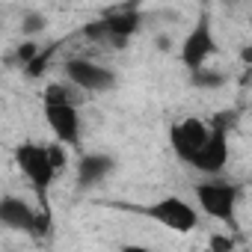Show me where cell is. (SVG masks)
I'll return each instance as SVG.
<instances>
[{"label":"cell","instance_id":"1","mask_svg":"<svg viewBox=\"0 0 252 252\" xmlns=\"http://www.w3.org/2000/svg\"><path fill=\"white\" fill-rule=\"evenodd\" d=\"M74 92H83V89H77L74 83H48L42 92V113H45L48 128L68 149L80 146V131H83L80 110H77L80 101Z\"/></svg>","mask_w":252,"mask_h":252},{"label":"cell","instance_id":"2","mask_svg":"<svg viewBox=\"0 0 252 252\" xmlns=\"http://www.w3.org/2000/svg\"><path fill=\"white\" fill-rule=\"evenodd\" d=\"M113 208H122V211H131V214H140L169 231H178V234H190L199 228V205H190L187 199L181 196H163L158 202H149V205H131V202H119Z\"/></svg>","mask_w":252,"mask_h":252},{"label":"cell","instance_id":"3","mask_svg":"<svg viewBox=\"0 0 252 252\" xmlns=\"http://www.w3.org/2000/svg\"><path fill=\"white\" fill-rule=\"evenodd\" d=\"M240 193H243V187L234 184V181H225L222 175H208V181H199L193 187L199 211L205 217L228 225V228H237V202H240Z\"/></svg>","mask_w":252,"mask_h":252},{"label":"cell","instance_id":"4","mask_svg":"<svg viewBox=\"0 0 252 252\" xmlns=\"http://www.w3.org/2000/svg\"><path fill=\"white\" fill-rule=\"evenodd\" d=\"M15 163L18 169L27 175L30 187L36 190V199H39V208L48 211V190L54 184V178L60 175L54 158H51V149L42 146V143H21L15 146ZM51 214V211H48Z\"/></svg>","mask_w":252,"mask_h":252},{"label":"cell","instance_id":"5","mask_svg":"<svg viewBox=\"0 0 252 252\" xmlns=\"http://www.w3.org/2000/svg\"><path fill=\"white\" fill-rule=\"evenodd\" d=\"M140 27H143V12H137V9H119V12H110V15L86 24L83 36L92 39V42H104V45L122 51V48L131 45V39L140 33Z\"/></svg>","mask_w":252,"mask_h":252},{"label":"cell","instance_id":"6","mask_svg":"<svg viewBox=\"0 0 252 252\" xmlns=\"http://www.w3.org/2000/svg\"><path fill=\"white\" fill-rule=\"evenodd\" d=\"M220 54V42H217V33H214V24H211V12L202 9L196 24L190 27V33L184 36L181 42V51H178V63L187 68V71H196L202 65H208L211 57Z\"/></svg>","mask_w":252,"mask_h":252},{"label":"cell","instance_id":"7","mask_svg":"<svg viewBox=\"0 0 252 252\" xmlns=\"http://www.w3.org/2000/svg\"><path fill=\"white\" fill-rule=\"evenodd\" d=\"M0 222L12 231H24L30 237H42L51 228V214L48 211H36L30 202H24L21 196L3 193L0 196Z\"/></svg>","mask_w":252,"mask_h":252},{"label":"cell","instance_id":"8","mask_svg":"<svg viewBox=\"0 0 252 252\" xmlns=\"http://www.w3.org/2000/svg\"><path fill=\"white\" fill-rule=\"evenodd\" d=\"M63 74H65V80L74 83L77 89L95 92V95L110 92V89L119 86V74H116L113 68H107V65H101V63H95V60H86V57H71V60H65Z\"/></svg>","mask_w":252,"mask_h":252},{"label":"cell","instance_id":"9","mask_svg":"<svg viewBox=\"0 0 252 252\" xmlns=\"http://www.w3.org/2000/svg\"><path fill=\"white\" fill-rule=\"evenodd\" d=\"M190 166L202 175H222L228 166V125L222 119L211 122V137L199 149V155L190 160Z\"/></svg>","mask_w":252,"mask_h":252},{"label":"cell","instance_id":"10","mask_svg":"<svg viewBox=\"0 0 252 252\" xmlns=\"http://www.w3.org/2000/svg\"><path fill=\"white\" fill-rule=\"evenodd\" d=\"M208 137H211V125L202 122V119L187 116V119L175 122L172 128H169V149L178 155V160L190 163V160L199 155V149L205 146Z\"/></svg>","mask_w":252,"mask_h":252},{"label":"cell","instance_id":"11","mask_svg":"<svg viewBox=\"0 0 252 252\" xmlns=\"http://www.w3.org/2000/svg\"><path fill=\"white\" fill-rule=\"evenodd\" d=\"M116 172V160L104 152H89V155H80L77 166H74V181H77V190H95L101 187L110 175Z\"/></svg>","mask_w":252,"mask_h":252},{"label":"cell","instance_id":"12","mask_svg":"<svg viewBox=\"0 0 252 252\" xmlns=\"http://www.w3.org/2000/svg\"><path fill=\"white\" fill-rule=\"evenodd\" d=\"M187 80L193 89H222L228 83V74L225 71H217L211 65H202L196 71H187Z\"/></svg>","mask_w":252,"mask_h":252},{"label":"cell","instance_id":"13","mask_svg":"<svg viewBox=\"0 0 252 252\" xmlns=\"http://www.w3.org/2000/svg\"><path fill=\"white\" fill-rule=\"evenodd\" d=\"M36 57H39V45H36L33 39H27V42H21V45L15 48V54L9 57V63H12V65H21V68H27Z\"/></svg>","mask_w":252,"mask_h":252},{"label":"cell","instance_id":"14","mask_svg":"<svg viewBox=\"0 0 252 252\" xmlns=\"http://www.w3.org/2000/svg\"><path fill=\"white\" fill-rule=\"evenodd\" d=\"M45 27H48L45 15H39V12H24V18H21V33H24V39H33V36H39Z\"/></svg>","mask_w":252,"mask_h":252},{"label":"cell","instance_id":"15","mask_svg":"<svg viewBox=\"0 0 252 252\" xmlns=\"http://www.w3.org/2000/svg\"><path fill=\"white\" fill-rule=\"evenodd\" d=\"M158 48H160V51H169V39H166V36H158Z\"/></svg>","mask_w":252,"mask_h":252},{"label":"cell","instance_id":"16","mask_svg":"<svg viewBox=\"0 0 252 252\" xmlns=\"http://www.w3.org/2000/svg\"><path fill=\"white\" fill-rule=\"evenodd\" d=\"M240 3H243V0H222V6H228V9L231 6H240Z\"/></svg>","mask_w":252,"mask_h":252}]
</instances>
